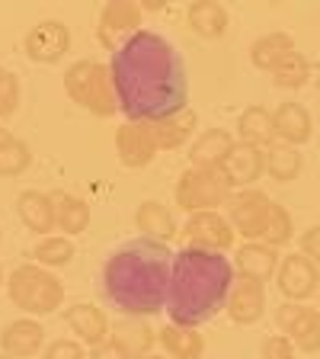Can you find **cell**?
Returning <instances> with one entry per match:
<instances>
[{
	"instance_id": "obj_1",
	"label": "cell",
	"mask_w": 320,
	"mask_h": 359,
	"mask_svg": "<svg viewBox=\"0 0 320 359\" xmlns=\"http://www.w3.org/2000/svg\"><path fill=\"white\" fill-rule=\"evenodd\" d=\"M116 106L128 122H160L189 109V74L179 48L160 32L138 29L122 39L109 61Z\"/></svg>"
},
{
	"instance_id": "obj_2",
	"label": "cell",
	"mask_w": 320,
	"mask_h": 359,
	"mask_svg": "<svg viewBox=\"0 0 320 359\" xmlns=\"http://www.w3.org/2000/svg\"><path fill=\"white\" fill-rule=\"evenodd\" d=\"M173 250L160 241L138 238L122 244L103 266V295L125 318H151L167 305Z\"/></svg>"
},
{
	"instance_id": "obj_3",
	"label": "cell",
	"mask_w": 320,
	"mask_h": 359,
	"mask_svg": "<svg viewBox=\"0 0 320 359\" xmlns=\"http://www.w3.org/2000/svg\"><path fill=\"white\" fill-rule=\"evenodd\" d=\"M231 285L234 263L224 254L183 247L179 254H173L164 308L176 327H199L228 305Z\"/></svg>"
},
{
	"instance_id": "obj_4",
	"label": "cell",
	"mask_w": 320,
	"mask_h": 359,
	"mask_svg": "<svg viewBox=\"0 0 320 359\" xmlns=\"http://www.w3.org/2000/svg\"><path fill=\"white\" fill-rule=\"evenodd\" d=\"M7 295L20 311L29 318L55 314L64 302V285L52 269L36 266V263H22L7 276Z\"/></svg>"
},
{
	"instance_id": "obj_5",
	"label": "cell",
	"mask_w": 320,
	"mask_h": 359,
	"mask_svg": "<svg viewBox=\"0 0 320 359\" xmlns=\"http://www.w3.org/2000/svg\"><path fill=\"white\" fill-rule=\"evenodd\" d=\"M64 93L71 97V103H77L81 109L93 112L99 119H106V116H112V112L119 109V106H116V93H112L109 67L93 58H81L67 67Z\"/></svg>"
},
{
	"instance_id": "obj_6",
	"label": "cell",
	"mask_w": 320,
	"mask_h": 359,
	"mask_svg": "<svg viewBox=\"0 0 320 359\" xmlns=\"http://www.w3.org/2000/svg\"><path fill=\"white\" fill-rule=\"evenodd\" d=\"M231 180L224 173V167H189L183 177L176 180L173 199L183 212L195 215V212H218L231 199Z\"/></svg>"
},
{
	"instance_id": "obj_7",
	"label": "cell",
	"mask_w": 320,
	"mask_h": 359,
	"mask_svg": "<svg viewBox=\"0 0 320 359\" xmlns=\"http://www.w3.org/2000/svg\"><path fill=\"white\" fill-rule=\"evenodd\" d=\"M269 212H272V199L263 189L246 187L237 196L228 199V222H231L234 234L246 241H263L269 224Z\"/></svg>"
},
{
	"instance_id": "obj_8",
	"label": "cell",
	"mask_w": 320,
	"mask_h": 359,
	"mask_svg": "<svg viewBox=\"0 0 320 359\" xmlns=\"http://www.w3.org/2000/svg\"><path fill=\"white\" fill-rule=\"evenodd\" d=\"M272 279H276L285 302H307L320 289V266L314 260H307L305 254H288L279 260V269Z\"/></svg>"
},
{
	"instance_id": "obj_9",
	"label": "cell",
	"mask_w": 320,
	"mask_h": 359,
	"mask_svg": "<svg viewBox=\"0 0 320 359\" xmlns=\"http://www.w3.org/2000/svg\"><path fill=\"white\" fill-rule=\"evenodd\" d=\"M179 238H183V247H199V250L224 254L228 247H234L237 234H234L231 222L221 212H195V215H189Z\"/></svg>"
},
{
	"instance_id": "obj_10",
	"label": "cell",
	"mask_w": 320,
	"mask_h": 359,
	"mask_svg": "<svg viewBox=\"0 0 320 359\" xmlns=\"http://www.w3.org/2000/svg\"><path fill=\"white\" fill-rule=\"evenodd\" d=\"M276 321L295 344V350L307 353V356L320 350V311L307 308L305 302H282L276 308Z\"/></svg>"
},
{
	"instance_id": "obj_11",
	"label": "cell",
	"mask_w": 320,
	"mask_h": 359,
	"mask_svg": "<svg viewBox=\"0 0 320 359\" xmlns=\"http://www.w3.org/2000/svg\"><path fill=\"white\" fill-rule=\"evenodd\" d=\"M22 52L36 65H58L71 52V29L61 20H42L36 22L26 39H22Z\"/></svg>"
},
{
	"instance_id": "obj_12",
	"label": "cell",
	"mask_w": 320,
	"mask_h": 359,
	"mask_svg": "<svg viewBox=\"0 0 320 359\" xmlns=\"http://www.w3.org/2000/svg\"><path fill=\"white\" fill-rule=\"evenodd\" d=\"M116 154L125 170H141L157 157V144L151 138V126L144 122H125L116 128Z\"/></svg>"
},
{
	"instance_id": "obj_13",
	"label": "cell",
	"mask_w": 320,
	"mask_h": 359,
	"mask_svg": "<svg viewBox=\"0 0 320 359\" xmlns=\"http://www.w3.org/2000/svg\"><path fill=\"white\" fill-rule=\"evenodd\" d=\"M138 26H141V7L132 4V0H112V4H106V7L99 10L97 39H99V45H106V48L116 52V42H119L122 36L125 39L134 36Z\"/></svg>"
},
{
	"instance_id": "obj_14",
	"label": "cell",
	"mask_w": 320,
	"mask_h": 359,
	"mask_svg": "<svg viewBox=\"0 0 320 359\" xmlns=\"http://www.w3.org/2000/svg\"><path fill=\"white\" fill-rule=\"evenodd\" d=\"M45 346V327L36 318H16L0 330V353L13 359H29Z\"/></svg>"
},
{
	"instance_id": "obj_15",
	"label": "cell",
	"mask_w": 320,
	"mask_h": 359,
	"mask_svg": "<svg viewBox=\"0 0 320 359\" xmlns=\"http://www.w3.org/2000/svg\"><path fill=\"white\" fill-rule=\"evenodd\" d=\"M263 311H266V285L253 279H237V285H231V295H228V318L246 327L260 321Z\"/></svg>"
},
{
	"instance_id": "obj_16",
	"label": "cell",
	"mask_w": 320,
	"mask_h": 359,
	"mask_svg": "<svg viewBox=\"0 0 320 359\" xmlns=\"http://www.w3.org/2000/svg\"><path fill=\"white\" fill-rule=\"evenodd\" d=\"M272 126H276L279 142L291 144V148L307 144L311 142V135H314L311 112H307L301 103H279V109L272 112Z\"/></svg>"
},
{
	"instance_id": "obj_17",
	"label": "cell",
	"mask_w": 320,
	"mask_h": 359,
	"mask_svg": "<svg viewBox=\"0 0 320 359\" xmlns=\"http://www.w3.org/2000/svg\"><path fill=\"white\" fill-rule=\"evenodd\" d=\"M64 324L74 330V337H81L87 346H97L109 337V318L99 305H90V302H81V305H71L64 311Z\"/></svg>"
},
{
	"instance_id": "obj_18",
	"label": "cell",
	"mask_w": 320,
	"mask_h": 359,
	"mask_svg": "<svg viewBox=\"0 0 320 359\" xmlns=\"http://www.w3.org/2000/svg\"><path fill=\"white\" fill-rule=\"evenodd\" d=\"M16 212H20V222L26 224L32 234L48 238V234L58 228V222H55V205H52V199H48V193L22 189V193L16 196Z\"/></svg>"
},
{
	"instance_id": "obj_19",
	"label": "cell",
	"mask_w": 320,
	"mask_h": 359,
	"mask_svg": "<svg viewBox=\"0 0 320 359\" xmlns=\"http://www.w3.org/2000/svg\"><path fill=\"white\" fill-rule=\"evenodd\" d=\"M224 173L231 180V187L246 189L250 183H256V180L266 173V154H263V148L237 142L234 151L228 154V161H224Z\"/></svg>"
},
{
	"instance_id": "obj_20",
	"label": "cell",
	"mask_w": 320,
	"mask_h": 359,
	"mask_svg": "<svg viewBox=\"0 0 320 359\" xmlns=\"http://www.w3.org/2000/svg\"><path fill=\"white\" fill-rule=\"evenodd\" d=\"M279 260H282V257H279L272 247L260 244V241H246L237 250V273H240V279H253V283L266 285L269 279L276 276Z\"/></svg>"
},
{
	"instance_id": "obj_21",
	"label": "cell",
	"mask_w": 320,
	"mask_h": 359,
	"mask_svg": "<svg viewBox=\"0 0 320 359\" xmlns=\"http://www.w3.org/2000/svg\"><path fill=\"white\" fill-rule=\"evenodd\" d=\"M134 228H138L144 238L160 241V244H170V241L179 234L173 212L157 199H144L141 205H138V212H134Z\"/></svg>"
},
{
	"instance_id": "obj_22",
	"label": "cell",
	"mask_w": 320,
	"mask_h": 359,
	"mask_svg": "<svg viewBox=\"0 0 320 359\" xmlns=\"http://www.w3.org/2000/svg\"><path fill=\"white\" fill-rule=\"evenodd\" d=\"M234 144L237 142H234V135L228 128H209V132H202L193 142L189 161H193V167H224Z\"/></svg>"
},
{
	"instance_id": "obj_23",
	"label": "cell",
	"mask_w": 320,
	"mask_h": 359,
	"mask_svg": "<svg viewBox=\"0 0 320 359\" xmlns=\"http://www.w3.org/2000/svg\"><path fill=\"white\" fill-rule=\"evenodd\" d=\"M195 126H199V116L193 109H183L170 119H160V122H151V138H154L157 151H176L193 138Z\"/></svg>"
},
{
	"instance_id": "obj_24",
	"label": "cell",
	"mask_w": 320,
	"mask_h": 359,
	"mask_svg": "<svg viewBox=\"0 0 320 359\" xmlns=\"http://www.w3.org/2000/svg\"><path fill=\"white\" fill-rule=\"evenodd\" d=\"M237 138L253 148H269L276 144V126H272V112L266 106H246L237 119Z\"/></svg>"
},
{
	"instance_id": "obj_25",
	"label": "cell",
	"mask_w": 320,
	"mask_h": 359,
	"mask_svg": "<svg viewBox=\"0 0 320 359\" xmlns=\"http://www.w3.org/2000/svg\"><path fill=\"white\" fill-rule=\"evenodd\" d=\"M186 20H189V26L195 29V36L221 39L224 32H228L231 16H228V10H224L221 4H215V0H195V4H189Z\"/></svg>"
},
{
	"instance_id": "obj_26",
	"label": "cell",
	"mask_w": 320,
	"mask_h": 359,
	"mask_svg": "<svg viewBox=\"0 0 320 359\" xmlns=\"http://www.w3.org/2000/svg\"><path fill=\"white\" fill-rule=\"evenodd\" d=\"M48 199H52L55 205V222H58V228L64 234H83L90 224V205L83 199H77V196L64 193V189H55V193H48Z\"/></svg>"
},
{
	"instance_id": "obj_27",
	"label": "cell",
	"mask_w": 320,
	"mask_h": 359,
	"mask_svg": "<svg viewBox=\"0 0 320 359\" xmlns=\"http://www.w3.org/2000/svg\"><path fill=\"white\" fill-rule=\"evenodd\" d=\"M157 340L167 350L170 359H202L205 353V340L199 337L195 327H176V324H167V327L157 330Z\"/></svg>"
},
{
	"instance_id": "obj_28",
	"label": "cell",
	"mask_w": 320,
	"mask_h": 359,
	"mask_svg": "<svg viewBox=\"0 0 320 359\" xmlns=\"http://www.w3.org/2000/svg\"><path fill=\"white\" fill-rule=\"evenodd\" d=\"M291 52H295V39L288 32H266V36H260L250 45V61H253L256 71H269L272 74V67Z\"/></svg>"
},
{
	"instance_id": "obj_29",
	"label": "cell",
	"mask_w": 320,
	"mask_h": 359,
	"mask_svg": "<svg viewBox=\"0 0 320 359\" xmlns=\"http://www.w3.org/2000/svg\"><path fill=\"white\" fill-rule=\"evenodd\" d=\"M301 167H305V157H301L298 148L282 144V142L266 148V173L276 183H295L301 177Z\"/></svg>"
},
{
	"instance_id": "obj_30",
	"label": "cell",
	"mask_w": 320,
	"mask_h": 359,
	"mask_svg": "<svg viewBox=\"0 0 320 359\" xmlns=\"http://www.w3.org/2000/svg\"><path fill=\"white\" fill-rule=\"evenodd\" d=\"M307 81H311V61H307L298 48L291 55H285V58L272 67V83L282 90H301Z\"/></svg>"
},
{
	"instance_id": "obj_31",
	"label": "cell",
	"mask_w": 320,
	"mask_h": 359,
	"mask_svg": "<svg viewBox=\"0 0 320 359\" xmlns=\"http://www.w3.org/2000/svg\"><path fill=\"white\" fill-rule=\"evenodd\" d=\"M116 340H119V344L132 353V359H141V356H148V353H151L157 334L144 321H138V318H125V321L116 327Z\"/></svg>"
},
{
	"instance_id": "obj_32",
	"label": "cell",
	"mask_w": 320,
	"mask_h": 359,
	"mask_svg": "<svg viewBox=\"0 0 320 359\" xmlns=\"http://www.w3.org/2000/svg\"><path fill=\"white\" fill-rule=\"evenodd\" d=\"M32 260H36V266L61 269V266H67V263L74 260V244H71V238L48 234V238H42L36 244V250H32Z\"/></svg>"
},
{
	"instance_id": "obj_33",
	"label": "cell",
	"mask_w": 320,
	"mask_h": 359,
	"mask_svg": "<svg viewBox=\"0 0 320 359\" xmlns=\"http://www.w3.org/2000/svg\"><path fill=\"white\" fill-rule=\"evenodd\" d=\"M291 238H295V222H291L288 209H285V205H279V202H272L266 234H263L260 244H266V247H272V250H279V247H285Z\"/></svg>"
},
{
	"instance_id": "obj_34",
	"label": "cell",
	"mask_w": 320,
	"mask_h": 359,
	"mask_svg": "<svg viewBox=\"0 0 320 359\" xmlns=\"http://www.w3.org/2000/svg\"><path fill=\"white\" fill-rule=\"evenodd\" d=\"M32 167V148L20 138H13L10 144L0 148V177H22Z\"/></svg>"
},
{
	"instance_id": "obj_35",
	"label": "cell",
	"mask_w": 320,
	"mask_h": 359,
	"mask_svg": "<svg viewBox=\"0 0 320 359\" xmlns=\"http://www.w3.org/2000/svg\"><path fill=\"white\" fill-rule=\"evenodd\" d=\"M20 109V77L13 71L0 74V119H10Z\"/></svg>"
},
{
	"instance_id": "obj_36",
	"label": "cell",
	"mask_w": 320,
	"mask_h": 359,
	"mask_svg": "<svg viewBox=\"0 0 320 359\" xmlns=\"http://www.w3.org/2000/svg\"><path fill=\"white\" fill-rule=\"evenodd\" d=\"M42 359H87V353H83V344H77V340H52L42 350Z\"/></svg>"
},
{
	"instance_id": "obj_37",
	"label": "cell",
	"mask_w": 320,
	"mask_h": 359,
	"mask_svg": "<svg viewBox=\"0 0 320 359\" xmlns=\"http://www.w3.org/2000/svg\"><path fill=\"white\" fill-rule=\"evenodd\" d=\"M260 356H263V359H295V344H291L285 334L266 337V340H263Z\"/></svg>"
},
{
	"instance_id": "obj_38",
	"label": "cell",
	"mask_w": 320,
	"mask_h": 359,
	"mask_svg": "<svg viewBox=\"0 0 320 359\" xmlns=\"http://www.w3.org/2000/svg\"><path fill=\"white\" fill-rule=\"evenodd\" d=\"M87 359H132V353H128L125 346H122L119 340H116V337H106L103 344L90 346Z\"/></svg>"
},
{
	"instance_id": "obj_39",
	"label": "cell",
	"mask_w": 320,
	"mask_h": 359,
	"mask_svg": "<svg viewBox=\"0 0 320 359\" xmlns=\"http://www.w3.org/2000/svg\"><path fill=\"white\" fill-rule=\"evenodd\" d=\"M298 254H305L307 260H314L320 266V224H311V228H305V231L298 234Z\"/></svg>"
},
{
	"instance_id": "obj_40",
	"label": "cell",
	"mask_w": 320,
	"mask_h": 359,
	"mask_svg": "<svg viewBox=\"0 0 320 359\" xmlns=\"http://www.w3.org/2000/svg\"><path fill=\"white\" fill-rule=\"evenodd\" d=\"M167 4L164 0H141V10H148V13H157V10H164Z\"/></svg>"
},
{
	"instance_id": "obj_41",
	"label": "cell",
	"mask_w": 320,
	"mask_h": 359,
	"mask_svg": "<svg viewBox=\"0 0 320 359\" xmlns=\"http://www.w3.org/2000/svg\"><path fill=\"white\" fill-rule=\"evenodd\" d=\"M10 142H13V135H10L7 128L0 126V148H4V144H10Z\"/></svg>"
},
{
	"instance_id": "obj_42",
	"label": "cell",
	"mask_w": 320,
	"mask_h": 359,
	"mask_svg": "<svg viewBox=\"0 0 320 359\" xmlns=\"http://www.w3.org/2000/svg\"><path fill=\"white\" fill-rule=\"evenodd\" d=\"M141 359H170V356H160V353H148V356H141Z\"/></svg>"
},
{
	"instance_id": "obj_43",
	"label": "cell",
	"mask_w": 320,
	"mask_h": 359,
	"mask_svg": "<svg viewBox=\"0 0 320 359\" xmlns=\"http://www.w3.org/2000/svg\"><path fill=\"white\" fill-rule=\"evenodd\" d=\"M0 285H4V266H0Z\"/></svg>"
},
{
	"instance_id": "obj_44",
	"label": "cell",
	"mask_w": 320,
	"mask_h": 359,
	"mask_svg": "<svg viewBox=\"0 0 320 359\" xmlns=\"http://www.w3.org/2000/svg\"><path fill=\"white\" fill-rule=\"evenodd\" d=\"M0 359H13V356H7V353H0Z\"/></svg>"
},
{
	"instance_id": "obj_45",
	"label": "cell",
	"mask_w": 320,
	"mask_h": 359,
	"mask_svg": "<svg viewBox=\"0 0 320 359\" xmlns=\"http://www.w3.org/2000/svg\"><path fill=\"white\" fill-rule=\"evenodd\" d=\"M317 305H320V289H317Z\"/></svg>"
},
{
	"instance_id": "obj_46",
	"label": "cell",
	"mask_w": 320,
	"mask_h": 359,
	"mask_svg": "<svg viewBox=\"0 0 320 359\" xmlns=\"http://www.w3.org/2000/svg\"><path fill=\"white\" fill-rule=\"evenodd\" d=\"M0 74H4V67H0Z\"/></svg>"
},
{
	"instance_id": "obj_47",
	"label": "cell",
	"mask_w": 320,
	"mask_h": 359,
	"mask_svg": "<svg viewBox=\"0 0 320 359\" xmlns=\"http://www.w3.org/2000/svg\"><path fill=\"white\" fill-rule=\"evenodd\" d=\"M0 234H4V231H0ZM0 241H4V238H0Z\"/></svg>"
}]
</instances>
